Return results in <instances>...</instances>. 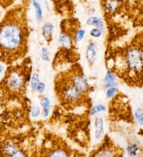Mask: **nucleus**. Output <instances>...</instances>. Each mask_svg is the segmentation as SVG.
Here are the masks:
<instances>
[{
    "label": "nucleus",
    "mask_w": 143,
    "mask_h": 157,
    "mask_svg": "<svg viewBox=\"0 0 143 157\" xmlns=\"http://www.w3.org/2000/svg\"><path fill=\"white\" fill-rule=\"evenodd\" d=\"M16 0H0V7L4 10H8L14 6Z\"/></svg>",
    "instance_id": "nucleus-21"
},
{
    "label": "nucleus",
    "mask_w": 143,
    "mask_h": 157,
    "mask_svg": "<svg viewBox=\"0 0 143 157\" xmlns=\"http://www.w3.org/2000/svg\"><path fill=\"white\" fill-rule=\"evenodd\" d=\"M41 109H40V107L37 105H34L31 106V109H30V117L32 118H38L39 116L41 115Z\"/></svg>",
    "instance_id": "nucleus-22"
},
{
    "label": "nucleus",
    "mask_w": 143,
    "mask_h": 157,
    "mask_svg": "<svg viewBox=\"0 0 143 157\" xmlns=\"http://www.w3.org/2000/svg\"><path fill=\"white\" fill-rule=\"evenodd\" d=\"M40 77L37 72H33L32 74L31 79H30V82H29V86L31 87L33 90H36L37 87H38V84L40 83Z\"/></svg>",
    "instance_id": "nucleus-18"
},
{
    "label": "nucleus",
    "mask_w": 143,
    "mask_h": 157,
    "mask_svg": "<svg viewBox=\"0 0 143 157\" xmlns=\"http://www.w3.org/2000/svg\"><path fill=\"white\" fill-rule=\"evenodd\" d=\"M103 120L101 117H96L95 119V139L99 140L103 136Z\"/></svg>",
    "instance_id": "nucleus-13"
},
{
    "label": "nucleus",
    "mask_w": 143,
    "mask_h": 157,
    "mask_svg": "<svg viewBox=\"0 0 143 157\" xmlns=\"http://www.w3.org/2000/svg\"><path fill=\"white\" fill-rule=\"evenodd\" d=\"M106 106L102 105V104H99L96 106H92V108L90 109L89 111V115L90 116H95V114H97L100 112H104L106 110Z\"/></svg>",
    "instance_id": "nucleus-19"
},
{
    "label": "nucleus",
    "mask_w": 143,
    "mask_h": 157,
    "mask_svg": "<svg viewBox=\"0 0 143 157\" xmlns=\"http://www.w3.org/2000/svg\"><path fill=\"white\" fill-rule=\"evenodd\" d=\"M117 84V77L111 71H107L104 78V87L107 88L115 87Z\"/></svg>",
    "instance_id": "nucleus-15"
},
{
    "label": "nucleus",
    "mask_w": 143,
    "mask_h": 157,
    "mask_svg": "<svg viewBox=\"0 0 143 157\" xmlns=\"http://www.w3.org/2000/svg\"><path fill=\"white\" fill-rule=\"evenodd\" d=\"M103 34V30L98 28H93L90 31V35L92 36L94 38H99Z\"/></svg>",
    "instance_id": "nucleus-24"
},
{
    "label": "nucleus",
    "mask_w": 143,
    "mask_h": 157,
    "mask_svg": "<svg viewBox=\"0 0 143 157\" xmlns=\"http://www.w3.org/2000/svg\"><path fill=\"white\" fill-rule=\"evenodd\" d=\"M41 56L44 61H50V56H49V52L46 47H42L41 50Z\"/></svg>",
    "instance_id": "nucleus-23"
},
{
    "label": "nucleus",
    "mask_w": 143,
    "mask_h": 157,
    "mask_svg": "<svg viewBox=\"0 0 143 157\" xmlns=\"http://www.w3.org/2000/svg\"><path fill=\"white\" fill-rule=\"evenodd\" d=\"M79 148L73 147L61 135L42 128L40 135L38 157H87Z\"/></svg>",
    "instance_id": "nucleus-6"
},
{
    "label": "nucleus",
    "mask_w": 143,
    "mask_h": 157,
    "mask_svg": "<svg viewBox=\"0 0 143 157\" xmlns=\"http://www.w3.org/2000/svg\"><path fill=\"white\" fill-rule=\"evenodd\" d=\"M0 15H1V14H0Z\"/></svg>",
    "instance_id": "nucleus-29"
},
{
    "label": "nucleus",
    "mask_w": 143,
    "mask_h": 157,
    "mask_svg": "<svg viewBox=\"0 0 143 157\" xmlns=\"http://www.w3.org/2000/svg\"><path fill=\"white\" fill-rule=\"evenodd\" d=\"M32 60L26 56L16 64L7 66L0 80V107L2 120L11 123H29L31 103L27 88L32 74Z\"/></svg>",
    "instance_id": "nucleus-1"
},
{
    "label": "nucleus",
    "mask_w": 143,
    "mask_h": 157,
    "mask_svg": "<svg viewBox=\"0 0 143 157\" xmlns=\"http://www.w3.org/2000/svg\"><path fill=\"white\" fill-rule=\"evenodd\" d=\"M86 60L89 66H93L96 58V44L93 41H90L86 49Z\"/></svg>",
    "instance_id": "nucleus-10"
},
{
    "label": "nucleus",
    "mask_w": 143,
    "mask_h": 157,
    "mask_svg": "<svg viewBox=\"0 0 143 157\" xmlns=\"http://www.w3.org/2000/svg\"><path fill=\"white\" fill-rule=\"evenodd\" d=\"M109 119L111 122H123L133 124L132 109L130 106V100L125 94L118 91L114 97H112L108 105Z\"/></svg>",
    "instance_id": "nucleus-7"
},
{
    "label": "nucleus",
    "mask_w": 143,
    "mask_h": 157,
    "mask_svg": "<svg viewBox=\"0 0 143 157\" xmlns=\"http://www.w3.org/2000/svg\"><path fill=\"white\" fill-rule=\"evenodd\" d=\"M53 90L58 105L66 112L88 113L92 106L89 84L79 62L58 71L53 78Z\"/></svg>",
    "instance_id": "nucleus-3"
},
{
    "label": "nucleus",
    "mask_w": 143,
    "mask_h": 157,
    "mask_svg": "<svg viewBox=\"0 0 143 157\" xmlns=\"http://www.w3.org/2000/svg\"><path fill=\"white\" fill-rule=\"evenodd\" d=\"M105 65L128 87H143V29L122 44L108 45Z\"/></svg>",
    "instance_id": "nucleus-2"
},
{
    "label": "nucleus",
    "mask_w": 143,
    "mask_h": 157,
    "mask_svg": "<svg viewBox=\"0 0 143 157\" xmlns=\"http://www.w3.org/2000/svg\"><path fill=\"white\" fill-rule=\"evenodd\" d=\"M53 30L54 26L50 22L44 23L42 26V36L48 43V45H50L51 42L53 41Z\"/></svg>",
    "instance_id": "nucleus-11"
},
{
    "label": "nucleus",
    "mask_w": 143,
    "mask_h": 157,
    "mask_svg": "<svg viewBox=\"0 0 143 157\" xmlns=\"http://www.w3.org/2000/svg\"><path fill=\"white\" fill-rule=\"evenodd\" d=\"M32 4L34 7L35 9V14H36V18L38 21H41L43 17V11H42V8H41V4L38 2V0H33L32 1Z\"/></svg>",
    "instance_id": "nucleus-17"
},
{
    "label": "nucleus",
    "mask_w": 143,
    "mask_h": 157,
    "mask_svg": "<svg viewBox=\"0 0 143 157\" xmlns=\"http://www.w3.org/2000/svg\"><path fill=\"white\" fill-rule=\"evenodd\" d=\"M32 122H0V157H38L41 129Z\"/></svg>",
    "instance_id": "nucleus-5"
},
{
    "label": "nucleus",
    "mask_w": 143,
    "mask_h": 157,
    "mask_svg": "<svg viewBox=\"0 0 143 157\" xmlns=\"http://www.w3.org/2000/svg\"><path fill=\"white\" fill-rule=\"evenodd\" d=\"M55 6V9L60 14H68L69 9L68 8L69 3L68 0H52Z\"/></svg>",
    "instance_id": "nucleus-12"
},
{
    "label": "nucleus",
    "mask_w": 143,
    "mask_h": 157,
    "mask_svg": "<svg viewBox=\"0 0 143 157\" xmlns=\"http://www.w3.org/2000/svg\"><path fill=\"white\" fill-rule=\"evenodd\" d=\"M124 149L109 135L102 137L101 141L92 148L87 157H123Z\"/></svg>",
    "instance_id": "nucleus-8"
},
{
    "label": "nucleus",
    "mask_w": 143,
    "mask_h": 157,
    "mask_svg": "<svg viewBox=\"0 0 143 157\" xmlns=\"http://www.w3.org/2000/svg\"><path fill=\"white\" fill-rule=\"evenodd\" d=\"M4 71V67H3V64H0V75L3 73Z\"/></svg>",
    "instance_id": "nucleus-28"
},
{
    "label": "nucleus",
    "mask_w": 143,
    "mask_h": 157,
    "mask_svg": "<svg viewBox=\"0 0 143 157\" xmlns=\"http://www.w3.org/2000/svg\"><path fill=\"white\" fill-rule=\"evenodd\" d=\"M134 119L141 125H143V109L138 108L134 113Z\"/></svg>",
    "instance_id": "nucleus-20"
},
{
    "label": "nucleus",
    "mask_w": 143,
    "mask_h": 157,
    "mask_svg": "<svg viewBox=\"0 0 143 157\" xmlns=\"http://www.w3.org/2000/svg\"><path fill=\"white\" fill-rule=\"evenodd\" d=\"M40 103H41V106L42 108V117L44 118H46L49 117V114H50V109H51V103L50 99L48 97H42L40 100Z\"/></svg>",
    "instance_id": "nucleus-14"
},
{
    "label": "nucleus",
    "mask_w": 143,
    "mask_h": 157,
    "mask_svg": "<svg viewBox=\"0 0 143 157\" xmlns=\"http://www.w3.org/2000/svg\"><path fill=\"white\" fill-rule=\"evenodd\" d=\"M85 30L83 29H80L77 33V34H76V41L77 43L79 41H81L83 40V38L84 37V36H85Z\"/></svg>",
    "instance_id": "nucleus-26"
},
{
    "label": "nucleus",
    "mask_w": 143,
    "mask_h": 157,
    "mask_svg": "<svg viewBox=\"0 0 143 157\" xmlns=\"http://www.w3.org/2000/svg\"><path fill=\"white\" fill-rule=\"evenodd\" d=\"M44 89H45V84H44V83H43V82H40V83L38 84L36 90L38 91V94H41L44 91Z\"/></svg>",
    "instance_id": "nucleus-27"
},
{
    "label": "nucleus",
    "mask_w": 143,
    "mask_h": 157,
    "mask_svg": "<svg viewBox=\"0 0 143 157\" xmlns=\"http://www.w3.org/2000/svg\"><path fill=\"white\" fill-rule=\"evenodd\" d=\"M118 89L116 88V87H109L107 89V91H106V95L108 99H111L112 97H114L116 93H117Z\"/></svg>",
    "instance_id": "nucleus-25"
},
{
    "label": "nucleus",
    "mask_w": 143,
    "mask_h": 157,
    "mask_svg": "<svg viewBox=\"0 0 143 157\" xmlns=\"http://www.w3.org/2000/svg\"><path fill=\"white\" fill-rule=\"evenodd\" d=\"M87 24L90 26H94L95 28L103 29V21L98 17L92 16L87 20Z\"/></svg>",
    "instance_id": "nucleus-16"
},
{
    "label": "nucleus",
    "mask_w": 143,
    "mask_h": 157,
    "mask_svg": "<svg viewBox=\"0 0 143 157\" xmlns=\"http://www.w3.org/2000/svg\"><path fill=\"white\" fill-rule=\"evenodd\" d=\"M122 5V0H102V7L107 15H111L119 10Z\"/></svg>",
    "instance_id": "nucleus-9"
},
{
    "label": "nucleus",
    "mask_w": 143,
    "mask_h": 157,
    "mask_svg": "<svg viewBox=\"0 0 143 157\" xmlns=\"http://www.w3.org/2000/svg\"><path fill=\"white\" fill-rule=\"evenodd\" d=\"M29 36L26 8L21 4L9 8L0 21V63L9 66L26 57Z\"/></svg>",
    "instance_id": "nucleus-4"
}]
</instances>
